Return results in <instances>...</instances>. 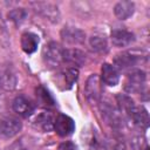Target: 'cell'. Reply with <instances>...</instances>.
<instances>
[{
    "label": "cell",
    "instance_id": "ac0fdd59",
    "mask_svg": "<svg viewBox=\"0 0 150 150\" xmlns=\"http://www.w3.org/2000/svg\"><path fill=\"white\" fill-rule=\"evenodd\" d=\"M54 117L50 112H42L36 118H35V125L38 128H40L41 130L48 132V131H52L53 130V127H54Z\"/></svg>",
    "mask_w": 150,
    "mask_h": 150
},
{
    "label": "cell",
    "instance_id": "ba28073f",
    "mask_svg": "<svg viewBox=\"0 0 150 150\" xmlns=\"http://www.w3.org/2000/svg\"><path fill=\"white\" fill-rule=\"evenodd\" d=\"M61 38L69 45H81L86 40V34L77 27L66 26L61 30Z\"/></svg>",
    "mask_w": 150,
    "mask_h": 150
},
{
    "label": "cell",
    "instance_id": "7c38bea8",
    "mask_svg": "<svg viewBox=\"0 0 150 150\" xmlns=\"http://www.w3.org/2000/svg\"><path fill=\"white\" fill-rule=\"evenodd\" d=\"M135 41L134 33L127 29H114L111 32V42L116 47H128Z\"/></svg>",
    "mask_w": 150,
    "mask_h": 150
},
{
    "label": "cell",
    "instance_id": "44dd1931",
    "mask_svg": "<svg viewBox=\"0 0 150 150\" xmlns=\"http://www.w3.org/2000/svg\"><path fill=\"white\" fill-rule=\"evenodd\" d=\"M27 16V12L23 8H14L8 13V18L16 25H20L25 21Z\"/></svg>",
    "mask_w": 150,
    "mask_h": 150
},
{
    "label": "cell",
    "instance_id": "4fadbf2b",
    "mask_svg": "<svg viewBox=\"0 0 150 150\" xmlns=\"http://www.w3.org/2000/svg\"><path fill=\"white\" fill-rule=\"evenodd\" d=\"M101 79L102 82L109 87H114L120 81V71L118 69L110 64V63H103L102 69H101Z\"/></svg>",
    "mask_w": 150,
    "mask_h": 150
},
{
    "label": "cell",
    "instance_id": "8fae6325",
    "mask_svg": "<svg viewBox=\"0 0 150 150\" xmlns=\"http://www.w3.org/2000/svg\"><path fill=\"white\" fill-rule=\"evenodd\" d=\"M34 109H35L34 103L26 96L20 95L18 97H15L13 101V110L22 117L30 116L34 112Z\"/></svg>",
    "mask_w": 150,
    "mask_h": 150
},
{
    "label": "cell",
    "instance_id": "2e32d148",
    "mask_svg": "<svg viewBox=\"0 0 150 150\" xmlns=\"http://www.w3.org/2000/svg\"><path fill=\"white\" fill-rule=\"evenodd\" d=\"M135 12V4L131 1H120L114 7V13L120 20H127Z\"/></svg>",
    "mask_w": 150,
    "mask_h": 150
},
{
    "label": "cell",
    "instance_id": "5bb4252c",
    "mask_svg": "<svg viewBox=\"0 0 150 150\" xmlns=\"http://www.w3.org/2000/svg\"><path fill=\"white\" fill-rule=\"evenodd\" d=\"M128 117L134 122V124L138 128L146 129L149 125V115L145 108L135 105L132 110L128 114Z\"/></svg>",
    "mask_w": 150,
    "mask_h": 150
},
{
    "label": "cell",
    "instance_id": "8992f818",
    "mask_svg": "<svg viewBox=\"0 0 150 150\" xmlns=\"http://www.w3.org/2000/svg\"><path fill=\"white\" fill-rule=\"evenodd\" d=\"M84 94L88 101L91 103H96L101 98V83L100 77L96 74H91L88 77L84 87Z\"/></svg>",
    "mask_w": 150,
    "mask_h": 150
},
{
    "label": "cell",
    "instance_id": "52a82bcc",
    "mask_svg": "<svg viewBox=\"0 0 150 150\" xmlns=\"http://www.w3.org/2000/svg\"><path fill=\"white\" fill-rule=\"evenodd\" d=\"M16 75L13 68L8 64H2L0 67V89L2 90H13L16 87Z\"/></svg>",
    "mask_w": 150,
    "mask_h": 150
},
{
    "label": "cell",
    "instance_id": "277c9868",
    "mask_svg": "<svg viewBox=\"0 0 150 150\" xmlns=\"http://www.w3.org/2000/svg\"><path fill=\"white\" fill-rule=\"evenodd\" d=\"M101 111L103 115V118L105 120V122L114 129H120L123 127V116L121 115V111L115 109L114 107H111L108 103H104L101 105Z\"/></svg>",
    "mask_w": 150,
    "mask_h": 150
},
{
    "label": "cell",
    "instance_id": "cb8c5ba5",
    "mask_svg": "<svg viewBox=\"0 0 150 150\" xmlns=\"http://www.w3.org/2000/svg\"><path fill=\"white\" fill-rule=\"evenodd\" d=\"M131 145L135 150H145L148 146H146V143L144 142L143 138H141V136H137L135 137L132 141H131Z\"/></svg>",
    "mask_w": 150,
    "mask_h": 150
},
{
    "label": "cell",
    "instance_id": "3957f363",
    "mask_svg": "<svg viewBox=\"0 0 150 150\" xmlns=\"http://www.w3.org/2000/svg\"><path fill=\"white\" fill-rule=\"evenodd\" d=\"M21 122L12 116L0 118V137L1 138H12L19 134L21 130Z\"/></svg>",
    "mask_w": 150,
    "mask_h": 150
},
{
    "label": "cell",
    "instance_id": "9a60e30c",
    "mask_svg": "<svg viewBox=\"0 0 150 150\" xmlns=\"http://www.w3.org/2000/svg\"><path fill=\"white\" fill-rule=\"evenodd\" d=\"M39 46V36L32 32H26L21 35V48L26 54H33Z\"/></svg>",
    "mask_w": 150,
    "mask_h": 150
},
{
    "label": "cell",
    "instance_id": "6da1fadb",
    "mask_svg": "<svg viewBox=\"0 0 150 150\" xmlns=\"http://www.w3.org/2000/svg\"><path fill=\"white\" fill-rule=\"evenodd\" d=\"M63 53L64 49L57 42H49L43 47L42 57L43 62L48 68H56L63 62Z\"/></svg>",
    "mask_w": 150,
    "mask_h": 150
},
{
    "label": "cell",
    "instance_id": "603a6c76",
    "mask_svg": "<svg viewBox=\"0 0 150 150\" xmlns=\"http://www.w3.org/2000/svg\"><path fill=\"white\" fill-rule=\"evenodd\" d=\"M77 70L75 69V68H69L66 73H64V80H66V82L69 84V87L76 81V79H77Z\"/></svg>",
    "mask_w": 150,
    "mask_h": 150
},
{
    "label": "cell",
    "instance_id": "30bf717a",
    "mask_svg": "<svg viewBox=\"0 0 150 150\" xmlns=\"http://www.w3.org/2000/svg\"><path fill=\"white\" fill-rule=\"evenodd\" d=\"M35 6V11L42 15L46 20L50 21V22H59L60 20V12H59V8L53 5V4H49V2H36L34 4Z\"/></svg>",
    "mask_w": 150,
    "mask_h": 150
},
{
    "label": "cell",
    "instance_id": "7402d4cb",
    "mask_svg": "<svg viewBox=\"0 0 150 150\" xmlns=\"http://www.w3.org/2000/svg\"><path fill=\"white\" fill-rule=\"evenodd\" d=\"M36 96L39 97L40 102L43 104V105H53V98L52 96L49 95V93L47 90H45L42 87H40L38 90H36Z\"/></svg>",
    "mask_w": 150,
    "mask_h": 150
},
{
    "label": "cell",
    "instance_id": "9c48e42d",
    "mask_svg": "<svg viewBox=\"0 0 150 150\" xmlns=\"http://www.w3.org/2000/svg\"><path fill=\"white\" fill-rule=\"evenodd\" d=\"M139 60H141L139 55H136L135 53H131V52H124L116 55L114 63L117 69L127 70V69L134 68L139 62Z\"/></svg>",
    "mask_w": 150,
    "mask_h": 150
},
{
    "label": "cell",
    "instance_id": "d4e9b609",
    "mask_svg": "<svg viewBox=\"0 0 150 150\" xmlns=\"http://www.w3.org/2000/svg\"><path fill=\"white\" fill-rule=\"evenodd\" d=\"M59 150H75V146H74V144H73V143L67 142V143L61 144V145H60V148H59Z\"/></svg>",
    "mask_w": 150,
    "mask_h": 150
},
{
    "label": "cell",
    "instance_id": "ffe728a7",
    "mask_svg": "<svg viewBox=\"0 0 150 150\" xmlns=\"http://www.w3.org/2000/svg\"><path fill=\"white\" fill-rule=\"evenodd\" d=\"M89 45L91 49L96 53H105L108 50V42L103 35H93L89 39Z\"/></svg>",
    "mask_w": 150,
    "mask_h": 150
},
{
    "label": "cell",
    "instance_id": "5b68a950",
    "mask_svg": "<svg viewBox=\"0 0 150 150\" xmlns=\"http://www.w3.org/2000/svg\"><path fill=\"white\" fill-rule=\"evenodd\" d=\"M53 129L56 131V134L59 136L66 137V136H69V135H71L74 132V130H75V123H74V121H73L71 117H69L67 115H63V114H60L54 120V127H53Z\"/></svg>",
    "mask_w": 150,
    "mask_h": 150
},
{
    "label": "cell",
    "instance_id": "e0dca14e",
    "mask_svg": "<svg viewBox=\"0 0 150 150\" xmlns=\"http://www.w3.org/2000/svg\"><path fill=\"white\" fill-rule=\"evenodd\" d=\"M63 61L75 64V66H82L86 61V55L80 49H64L63 53Z\"/></svg>",
    "mask_w": 150,
    "mask_h": 150
},
{
    "label": "cell",
    "instance_id": "d6986e66",
    "mask_svg": "<svg viewBox=\"0 0 150 150\" xmlns=\"http://www.w3.org/2000/svg\"><path fill=\"white\" fill-rule=\"evenodd\" d=\"M103 149L104 150H125L127 146L122 137L117 135H111L103 141Z\"/></svg>",
    "mask_w": 150,
    "mask_h": 150
},
{
    "label": "cell",
    "instance_id": "7a4b0ae2",
    "mask_svg": "<svg viewBox=\"0 0 150 150\" xmlns=\"http://www.w3.org/2000/svg\"><path fill=\"white\" fill-rule=\"evenodd\" d=\"M146 82V75L143 70H134L131 71L125 80L124 89L127 93L137 94L143 90Z\"/></svg>",
    "mask_w": 150,
    "mask_h": 150
}]
</instances>
